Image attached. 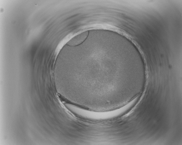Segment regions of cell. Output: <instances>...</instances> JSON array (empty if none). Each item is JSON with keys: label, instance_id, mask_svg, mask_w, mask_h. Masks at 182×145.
I'll return each instance as SVG.
<instances>
[{"label": "cell", "instance_id": "cell-1", "mask_svg": "<svg viewBox=\"0 0 182 145\" xmlns=\"http://www.w3.org/2000/svg\"><path fill=\"white\" fill-rule=\"evenodd\" d=\"M74 111L78 115L82 117L93 119H111L120 115L130 108L127 104L124 106L114 110L106 112H93L73 107Z\"/></svg>", "mask_w": 182, "mask_h": 145}]
</instances>
